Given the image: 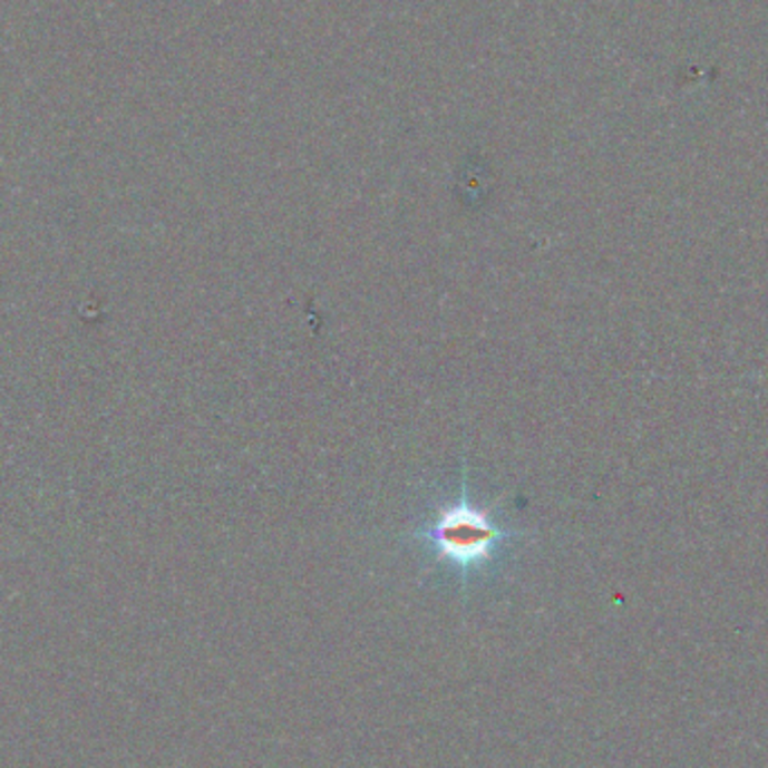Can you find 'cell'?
Wrapping results in <instances>:
<instances>
[{
    "instance_id": "1",
    "label": "cell",
    "mask_w": 768,
    "mask_h": 768,
    "mask_svg": "<svg viewBox=\"0 0 768 768\" xmlns=\"http://www.w3.org/2000/svg\"><path fill=\"white\" fill-rule=\"evenodd\" d=\"M515 533L497 524L495 515L470 502L468 493L443 506L420 531V539L454 568L470 573L486 566L495 551Z\"/></svg>"
}]
</instances>
